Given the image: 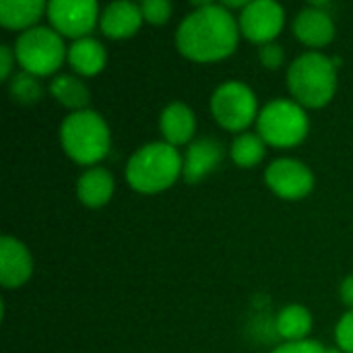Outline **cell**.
Wrapping results in <instances>:
<instances>
[{
    "instance_id": "12",
    "label": "cell",
    "mask_w": 353,
    "mask_h": 353,
    "mask_svg": "<svg viewBox=\"0 0 353 353\" xmlns=\"http://www.w3.org/2000/svg\"><path fill=\"white\" fill-rule=\"evenodd\" d=\"M223 159V145L215 139H199L194 141L184 157L182 176L188 184L203 182L213 170L219 168Z\"/></svg>"
},
{
    "instance_id": "18",
    "label": "cell",
    "mask_w": 353,
    "mask_h": 353,
    "mask_svg": "<svg viewBox=\"0 0 353 353\" xmlns=\"http://www.w3.org/2000/svg\"><path fill=\"white\" fill-rule=\"evenodd\" d=\"M48 12V4L41 0H27V2H0V25L6 29H23L29 31Z\"/></svg>"
},
{
    "instance_id": "23",
    "label": "cell",
    "mask_w": 353,
    "mask_h": 353,
    "mask_svg": "<svg viewBox=\"0 0 353 353\" xmlns=\"http://www.w3.org/2000/svg\"><path fill=\"white\" fill-rule=\"evenodd\" d=\"M143 19L151 25H163L172 14V4L168 0H145L141 4Z\"/></svg>"
},
{
    "instance_id": "14",
    "label": "cell",
    "mask_w": 353,
    "mask_h": 353,
    "mask_svg": "<svg viewBox=\"0 0 353 353\" xmlns=\"http://www.w3.org/2000/svg\"><path fill=\"white\" fill-rule=\"evenodd\" d=\"M143 21L145 19H143L141 6H137L132 2H114L103 10L99 25L108 37L124 39V37L134 35Z\"/></svg>"
},
{
    "instance_id": "5",
    "label": "cell",
    "mask_w": 353,
    "mask_h": 353,
    "mask_svg": "<svg viewBox=\"0 0 353 353\" xmlns=\"http://www.w3.org/2000/svg\"><path fill=\"white\" fill-rule=\"evenodd\" d=\"M14 56L25 72L33 77H48L62 66L68 52L60 33L50 27H33L17 37Z\"/></svg>"
},
{
    "instance_id": "13",
    "label": "cell",
    "mask_w": 353,
    "mask_h": 353,
    "mask_svg": "<svg viewBox=\"0 0 353 353\" xmlns=\"http://www.w3.org/2000/svg\"><path fill=\"white\" fill-rule=\"evenodd\" d=\"M294 33L302 43H306L310 48H323V46L333 41L335 23L327 10H321L316 6H308L296 17Z\"/></svg>"
},
{
    "instance_id": "4",
    "label": "cell",
    "mask_w": 353,
    "mask_h": 353,
    "mask_svg": "<svg viewBox=\"0 0 353 353\" xmlns=\"http://www.w3.org/2000/svg\"><path fill=\"white\" fill-rule=\"evenodd\" d=\"M60 141L62 149L72 161L91 165L108 155L110 128L97 112L81 110L64 118L60 126Z\"/></svg>"
},
{
    "instance_id": "3",
    "label": "cell",
    "mask_w": 353,
    "mask_h": 353,
    "mask_svg": "<svg viewBox=\"0 0 353 353\" xmlns=\"http://www.w3.org/2000/svg\"><path fill=\"white\" fill-rule=\"evenodd\" d=\"M288 85L302 108H323L337 91V66L319 52H306L292 62Z\"/></svg>"
},
{
    "instance_id": "19",
    "label": "cell",
    "mask_w": 353,
    "mask_h": 353,
    "mask_svg": "<svg viewBox=\"0 0 353 353\" xmlns=\"http://www.w3.org/2000/svg\"><path fill=\"white\" fill-rule=\"evenodd\" d=\"M277 333L288 341H304L312 329V314L304 306H288L277 316Z\"/></svg>"
},
{
    "instance_id": "24",
    "label": "cell",
    "mask_w": 353,
    "mask_h": 353,
    "mask_svg": "<svg viewBox=\"0 0 353 353\" xmlns=\"http://www.w3.org/2000/svg\"><path fill=\"white\" fill-rule=\"evenodd\" d=\"M335 339H337V345L341 352L353 353V310L339 321L337 331H335Z\"/></svg>"
},
{
    "instance_id": "29",
    "label": "cell",
    "mask_w": 353,
    "mask_h": 353,
    "mask_svg": "<svg viewBox=\"0 0 353 353\" xmlns=\"http://www.w3.org/2000/svg\"><path fill=\"white\" fill-rule=\"evenodd\" d=\"M327 353H341L339 350H327Z\"/></svg>"
},
{
    "instance_id": "6",
    "label": "cell",
    "mask_w": 353,
    "mask_h": 353,
    "mask_svg": "<svg viewBox=\"0 0 353 353\" xmlns=\"http://www.w3.org/2000/svg\"><path fill=\"white\" fill-rule=\"evenodd\" d=\"M256 126L261 139L267 145L296 147L306 139L310 122L300 103L290 99H275L261 110Z\"/></svg>"
},
{
    "instance_id": "8",
    "label": "cell",
    "mask_w": 353,
    "mask_h": 353,
    "mask_svg": "<svg viewBox=\"0 0 353 353\" xmlns=\"http://www.w3.org/2000/svg\"><path fill=\"white\" fill-rule=\"evenodd\" d=\"M48 19L62 37L83 39L97 23L95 0H54L48 4Z\"/></svg>"
},
{
    "instance_id": "7",
    "label": "cell",
    "mask_w": 353,
    "mask_h": 353,
    "mask_svg": "<svg viewBox=\"0 0 353 353\" xmlns=\"http://www.w3.org/2000/svg\"><path fill=\"white\" fill-rule=\"evenodd\" d=\"M211 114L225 130H246L254 118H259L256 97L248 85L240 81H228L215 89L211 97Z\"/></svg>"
},
{
    "instance_id": "26",
    "label": "cell",
    "mask_w": 353,
    "mask_h": 353,
    "mask_svg": "<svg viewBox=\"0 0 353 353\" xmlns=\"http://www.w3.org/2000/svg\"><path fill=\"white\" fill-rule=\"evenodd\" d=\"M259 58H261L263 66L275 70V68H279L281 62H283V50H281V46H277V43H265V46H261V50H259Z\"/></svg>"
},
{
    "instance_id": "22",
    "label": "cell",
    "mask_w": 353,
    "mask_h": 353,
    "mask_svg": "<svg viewBox=\"0 0 353 353\" xmlns=\"http://www.w3.org/2000/svg\"><path fill=\"white\" fill-rule=\"evenodd\" d=\"M10 95L19 103H37L41 99V95H43V89H41L37 77L23 70L10 83Z\"/></svg>"
},
{
    "instance_id": "11",
    "label": "cell",
    "mask_w": 353,
    "mask_h": 353,
    "mask_svg": "<svg viewBox=\"0 0 353 353\" xmlns=\"http://www.w3.org/2000/svg\"><path fill=\"white\" fill-rule=\"evenodd\" d=\"M33 273V259L23 242L4 236L0 240V281L4 288H21Z\"/></svg>"
},
{
    "instance_id": "21",
    "label": "cell",
    "mask_w": 353,
    "mask_h": 353,
    "mask_svg": "<svg viewBox=\"0 0 353 353\" xmlns=\"http://www.w3.org/2000/svg\"><path fill=\"white\" fill-rule=\"evenodd\" d=\"M265 145L267 143L261 139V134H254V132H244V134L236 137V141L232 145L234 163L240 168H254L265 157Z\"/></svg>"
},
{
    "instance_id": "9",
    "label": "cell",
    "mask_w": 353,
    "mask_h": 353,
    "mask_svg": "<svg viewBox=\"0 0 353 353\" xmlns=\"http://www.w3.org/2000/svg\"><path fill=\"white\" fill-rule=\"evenodd\" d=\"M285 12L281 4L273 0L250 2L240 14V33L254 43H271L283 27Z\"/></svg>"
},
{
    "instance_id": "25",
    "label": "cell",
    "mask_w": 353,
    "mask_h": 353,
    "mask_svg": "<svg viewBox=\"0 0 353 353\" xmlns=\"http://www.w3.org/2000/svg\"><path fill=\"white\" fill-rule=\"evenodd\" d=\"M273 353H327V347L319 341L304 339V341H288Z\"/></svg>"
},
{
    "instance_id": "10",
    "label": "cell",
    "mask_w": 353,
    "mask_h": 353,
    "mask_svg": "<svg viewBox=\"0 0 353 353\" xmlns=\"http://www.w3.org/2000/svg\"><path fill=\"white\" fill-rule=\"evenodd\" d=\"M265 180L277 196L288 201L304 199L314 188L312 172L302 161L290 157L273 161L265 172Z\"/></svg>"
},
{
    "instance_id": "16",
    "label": "cell",
    "mask_w": 353,
    "mask_h": 353,
    "mask_svg": "<svg viewBox=\"0 0 353 353\" xmlns=\"http://www.w3.org/2000/svg\"><path fill=\"white\" fill-rule=\"evenodd\" d=\"M114 194V178L103 168L87 170L77 182V196L83 205L97 209L103 207Z\"/></svg>"
},
{
    "instance_id": "28",
    "label": "cell",
    "mask_w": 353,
    "mask_h": 353,
    "mask_svg": "<svg viewBox=\"0 0 353 353\" xmlns=\"http://www.w3.org/2000/svg\"><path fill=\"white\" fill-rule=\"evenodd\" d=\"M341 300H343V304L353 308V275L345 277L341 283Z\"/></svg>"
},
{
    "instance_id": "20",
    "label": "cell",
    "mask_w": 353,
    "mask_h": 353,
    "mask_svg": "<svg viewBox=\"0 0 353 353\" xmlns=\"http://www.w3.org/2000/svg\"><path fill=\"white\" fill-rule=\"evenodd\" d=\"M50 93L58 99V103L74 112L85 110V105L89 103V89L79 79L68 77V74L56 77L50 83Z\"/></svg>"
},
{
    "instance_id": "15",
    "label": "cell",
    "mask_w": 353,
    "mask_h": 353,
    "mask_svg": "<svg viewBox=\"0 0 353 353\" xmlns=\"http://www.w3.org/2000/svg\"><path fill=\"white\" fill-rule=\"evenodd\" d=\"M159 130H161L165 143L172 145V147H178V145L188 143L192 139L194 130H196V120H194L192 110L188 105L180 103V101L170 103L161 112Z\"/></svg>"
},
{
    "instance_id": "1",
    "label": "cell",
    "mask_w": 353,
    "mask_h": 353,
    "mask_svg": "<svg viewBox=\"0 0 353 353\" xmlns=\"http://www.w3.org/2000/svg\"><path fill=\"white\" fill-rule=\"evenodd\" d=\"M199 6L178 27L176 46L182 56L194 62H217L234 54L240 37V25L234 14L211 2H194Z\"/></svg>"
},
{
    "instance_id": "27",
    "label": "cell",
    "mask_w": 353,
    "mask_h": 353,
    "mask_svg": "<svg viewBox=\"0 0 353 353\" xmlns=\"http://www.w3.org/2000/svg\"><path fill=\"white\" fill-rule=\"evenodd\" d=\"M14 50H10L8 46H2L0 48V77L6 81L10 70H12V60H14Z\"/></svg>"
},
{
    "instance_id": "17",
    "label": "cell",
    "mask_w": 353,
    "mask_h": 353,
    "mask_svg": "<svg viewBox=\"0 0 353 353\" xmlns=\"http://www.w3.org/2000/svg\"><path fill=\"white\" fill-rule=\"evenodd\" d=\"M66 58L74 72L83 77H93L105 66V48L93 37H83L68 48Z\"/></svg>"
},
{
    "instance_id": "2",
    "label": "cell",
    "mask_w": 353,
    "mask_h": 353,
    "mask_svg": "<svg viewBox=\"0 0 353 353\" xmlns=\"http://www.w3.org/2000/svg\"><path fill=\"white\" fill-rule=\"evenodd\" d=\"M184 170V161L176 147L163 143H149L141 147L126 165V182L145 194L170 188Z\"/></svg>"
}]
</instances>
